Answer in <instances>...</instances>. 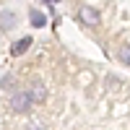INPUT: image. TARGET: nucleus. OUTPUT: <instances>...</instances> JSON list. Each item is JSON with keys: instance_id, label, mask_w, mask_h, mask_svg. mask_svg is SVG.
<instances>
[{"instance_id": "20e7f679", "label": "nucleus", "mask_w": 130, "mask_h": 130, "mask_svg": "<svg viewBox=\"0 0 130 130\" xmlns=\"http://www.w3.org/2000/svg\"><path fill=\"white\" fill-rule=\"evenodd\" d=\"M31 42H34L31 37H21L18 42H13V44H10V55H13V57H21L24 52L31 50Z\"/></svg>"}, {"instance_id": "39448f33", "label": "nucleus", "mask_w": 130, "mask_h": 130, "mask_svg": "<svg viewBox=\"0 0 130 130\" xmlns=\"http://www.w3.org/2000/svg\"><path fill=\"white\" fill-rule=\"evenodd\" d=\"M16 29V13L13 10H0V31H13Z\"/></svg>"}, {"instance_id": "0eeeda50", "label": "nucleus", "mask_w": 130, "mask_h": 130, "mask_svg": "<svg viewBox=\"0 0 130 130\" xmlns=\"http://www.w3.org/2000/svg\"><path fill=\"white\" fill-rule=\"evenodd\" d=\"M29 18H31V26L34 29H44V24H47V18H44L42 10H29Z\"/></svg>"}, {"instance_id": "9d476101", "label": "nucleus", "mask_w": 130, "mask_h": 130, "mask_svg": "<svg viewBox=\"0 0 130 130\" xmlns=\"http://www.w3.org/2000/svg\"><path fill=\"white\" fill-rule=\"evenodd\" d=\"M44 3H57V0H44Z\"/></svg>"}, {"instance_id": "7ed1b4c3", "label": "nucleus", "mask_w": 130, "mask_h": 130, "mask_svg": "<svg viewBox=\"0 0 130 130\" xmlns=\"http://www.w3.org/2000/svg\"><path fill=\"white\" fill-rule=\"evenodd\" d=\"M29 94H31V99H34V104H44V102H47V86L42 83V81H37V83H31V89H29Z\"/></svg>"}, {"instance_id": "1a4fd4ad", "label": "nucleus", "mask_w": 130, "mask_h": 130, "mask_svg": "<svg viewBox=\"0 0 130 130\" xmlns=\"http://www.w3.org/2000/svg\"><path fill=\"white\" fill-rule=\"evenodd\" d=\"M26 130H47V125H42V122H34V125H29Z\"/></svg>"}, {"instance_id": "423d86ee", "label": "nucleus", "mask_w": 130, "mask_h": 130, "mask_svg": "<svg viewBox=\"0 0 130 130\" xmlns=\"http://www.w3.org/2000/svg\"><path fill=\"white\" fill-rule=\"evenodd\" d=\"M115 55H117V60H120L122 65H130V42H122Z\"/></svg>"}, {"instance_id": "f03ea898", "label": "nucleus", "mask_w": 130, "mask_h": 130, "mask_svg": "<svg viewBox=\"0 0 130 130\" xmlns=\"http://www.w3.org/2000/svg\"><path fill=\"white\" fill-rule=\"evenodd\" d=\"M99 10H96L94 5H81L78 8V21H81V24L83 26H96V24H99Z\"/></svg>"}, {"instance_id": "f257e3e1", "label": "nucleus", "mask_w": 130, "mask_h": 130, "mask_svg": "<svg viewBox=\"0 0 130 130\" xmlns=\"http://www.w3.org/2000/svg\"><path fill=\"white\" fill-rule=\"evenodd\" d=\"M31 104H34V99H31L29 89H18V91L10 94V109H13L16 115L29 112V109H31Z\"/></svg>"}, {"instance_id": "6e6552de", "label": "nucleus", "mask_w": 130, "mask_h": 130, "mask_svg": "<svg viewBox=\"0 0 130 130\" xmlns=\"http://www.w3.org/2000/svg\"><path fill=\"white\" fill-rule=\"evenodd\" d=\"M0 89H3V91H10V89H13V91H16V78H13V75H3Z\"/></svg>"}]
</instances>
